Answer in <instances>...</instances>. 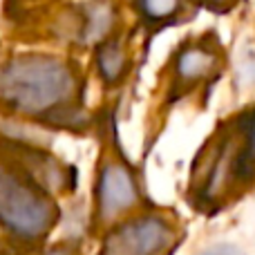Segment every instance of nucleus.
I'll return each mask as SVG.
<instances>
[{
  "instance_id": "9d476101",
  "label": "nucleus",
  "mask_w": 255,
  "mask_h": 255,
  "mask_svg": "<svg viewBox=\"0 0 255 255\" xmlns=\"http://www.w3.org/2000/svg\"><path fill=\"white\" fill-rule=\"evenodd\" d=\"M197 255H244V253L233 244H213V247L199 251Z\"/></svg>"
},
{
  "instance_id": "0eeeda50",
  "label": "nucleus",
  "mask_w": 255,
  "mask_h": 255,
  "mask_svg": "<svg viewBox=\"0 0 255 255\" xmlns=\"http://www.w3.org/2000/svg\"><path fill=\"white\" fill-rule=\"evenodd\" d=\"M94 70L103 85V92H117L132 72V52L126 36L110 34L97 43Z\"/></svg>"
},
{
  "instance_id": "423d86ee",
  "label": "nucleus",
  "mask_w": 255,
  "mask_h": 255,
  "mask_svg": "<svg viewBox=\"0 0 255 255\" xmlns=\"http://www.w3.org/2000/svg\"><path fill=\"white\" fill-rule=\"evenodd\" d=\"M226 67V54L215 31L202 34L199 38H188L168 58V79L163 90L166 106L190 99L195 94L208 97V88L220 81Z\"/></svg>"
},
{
  "instance_id": "39448f33",
  "label": "nucleus",
  "mask_w": 255,
  "mask_h": 255,
  "mask_svg": "<svg viewBox=\"0 0 255 255\" xmlns=\"http://www.w3.org/2000/svg\"><path fill=\"white\" fill-rule=\"evenodd\" d=\"M184 240L179 213L150 204L103 231L97 255H175Z\"/></svg>"
},
{
  "instance_id": "1a4fd4ad",
  "label": "nucleus",
  "mask_w": 255,
  "mask_h": 255,
  "mask_svg": "<svg viewBox=\"0 0 255 255\" xmlns=\"http://www.w3.org/2000/svg\"><path fill=\"white\" fill-rule=\"evenodd\" d=\"M43 255H83V249L76 242H61L54 244L52 249H47Z\"/></svg>"
},
{
  "instance_id": "6e6552de",
  "label": "nucleus",
  "mask_w": 255,
  "mask_h": 255,
  "mask_svg": "<svg viewBox=\"0 0 255 255\" xmlns=\"http://www.w3.org/2000/svg\"><path fill=\"white\" fill-rule=\"evenodd\" d=\"M136 13L150 34L168 25L179 22L184 11V0H134Z\"/></svg>"
},
{
  "instance_id": "7ed1b4c3",
  "label": "nucleus",
  "mask_w": 255,
  "mask_h": 255,
  "mask_svg": "<svg viewBox=\"0 0 255 255\" xmlns=\"http://www.w3.org/2000/svg\"><path fill=\"white\" fill-rule=\"evenodd\" d=\"M94 130L99 132V157L94 163L92 202H90V235L99 238L119 220L150 206L152 199L143 188L141 175L124 152L112 110L97 115Z\"/></svg>"
},
{
  "instance_id": "20e7f679",
  "label": "nucleus",
  "mask_w": 255,
  "mask_h": 255,
  "mask_svg": "<svg viewBox=\"0 0 255 255\" xmlns=\"http://www.w3.org/2000/svg\"><path fill=\"white\" fill-rule=\"evenodd\" d=\"M61 220L54 195L22 168L0 166V224L25 244H40Z\"/></svg>"
},
{
  "instance_id": "f257e3e1",
  "label": "nucleus",
  "mask_w": 255,
  "mask_h": 255,
  "mask_svg": "<svg viewBox=\"0 0 255 255\" xmlns=\"http://www.w3.org/2000/svg\"><path fill=\"white\" fill-rule=\"evenodd\" d=\"M0 99L38 124L85 134L94 121L85 103V76L79 63L54 54H22L0 72Z\"/></svg>"
},
{
  "instance_id": "f03ea898",
  "label": "nucleus",
  "mask_w": 255,
  "mask_h": 255,
  "mask_svg": "<svg viewBox=\"0 0 255 255\" xmlns=\"http://www.w3.org/2000/svg\"><path fill=\"white\" fill-rule=\"evenodd\" d=\"M255 190V103L220 121L190 166L186 202L204 215L231 208Z\"/></svg>"
}]
</instances>
